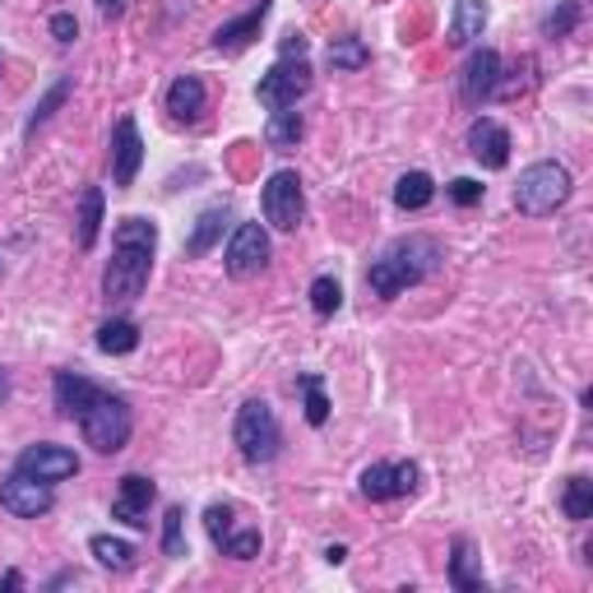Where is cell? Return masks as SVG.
<instances>
[{
    "instance_id": "obj_1",
    "label": "cell",
    "mask_w": 593,
    "mask_h": 593,
    "mask_svg": "<svg viewBox=\"0 0 593 593\" xmlns=\"http://www.w3.org/2000/svg\"><path fill=\"white\" fill-rule=\"evenodd\" d=\"M158 255V228L149 219H121L112 232V260L103 269V296L107 302H135L144 292Z\"/></svg>"
},
{
    "instance_id": "obj_16",
    "label": "cell",
    "mask_w": 593,
    "mask_h": 593,
    "mask_svg": "<svg viewBox=\"0 0 593 593\" xmlns=\"http://www.w3.org/2000/svg\"><path fill=\"white\" fill-rule=\"evenodd\" d=\"M269 10H274V0H255L246 14L223 19V24L213 28V47H219V51H242V47H251L255 37H260V24L269 19Z\"/></svg>"
},
{
    "instance_id": "obj_3",
    "label": "cell",
    "mask_w": 593,
    "mask_h": 593,
    "mask_svg": "<svg viewBox=\"0 0 593 593\" xmlns=\"http://www.w3.org/2000/svg\"><path fill=\"white\" fill-rule=\"evenodd\" d=\"M79 431H84V441L97 450V454H116V450H126L130 441V431H135V412L130 404L121 399V394H112V389H97L89 408L79 412Z\"/></svg>"
},
{
    "instance_id": "obj_33",
    "label": "cell",
    "mask_w": 593,
    "mask_h": 593,
    "mask_svg": "<svg viewBox=\"0 0 593 593\" xmlns=\"http://www.w3.org/2000/svg\"><path fill=\"white\" fill-rule=\"evenodd\" d=\"M260 547H265L260 528H236L219 551H223V557H232V561H255V557H260Z\"/></svg>"
},
{
    "instance_id": "obj_6",
    "label": "cell",
    "mask_w": 593,
    "mask_h": 593,
    "mask_svg": "<svg viewBox=\"0 0 593 593\" xmlns=\"http://www.w3.org/2000/svg\"><path fill=\"white\" fill-rule=\"evenodd\" d=\"M306 93H311V66H306V56H279V61L260 74V84H255V97H260L269 112L296 107V97H306Z\"/></svg>"
},
{
    "instance_id": "obj_2",
    "label": "cell",
    "mask_w": 593,
    "mask_h": 593,
    "mask_svg": "<svg viewBox=\"0 0 593 593\" xmlns=\"http://www.w3.org/2000/svg\"><path fill=\"white\" fill-rule=\"evenodd\" d=\"M441 269V246L431 242V236H399V242H389L375 260L367 265V288L375 296H399L408 288H418L422 279Z\"/></svg>"
},
{
    "instance_id": "obj_37",
    "label": "cell",
    "mask_w": 593,
    "mask_h": 593,
    "mask_svg": "<svg viewBox=\"0 0 593 593\" xmlns=\"http://www.w3.org/2000/svg\"><path fill=\"white\" fill-rule=\"evenodd\" d=\"M306 51H311V43H306L302 33H288L283 37V56H306Z\"/></svg>"
},
{
    "instance_id": "obj_31",
    "label": "cell",
    "mask_w": 593,
    "mask_h": 593,
    "mask_svg": "<svg viewBox=\"0 0 593 593\" xmlns=\"http://www.w3.org/2000/svg\"><path fill=\"white\" fill-rule=\"evenodd\" d=\"M302 394H306V422L311 427H325L329 422V399H325V381L321 375H302Z\"/></svg>"
},
{
    "instance_id": "obj_38",
    "label": "cell",
    "mask_w": 593,
    "mask_h": 593,
    "mask_svg": "<svg viewBox=\"0 0 593 593\" xmlns=\"http://www.w3.org/2000/svg\"><path fill=\"white\" fill-rule=\"evenodd\" d=\"M325 561H329V566H344V561H348V547H344V543L325 547Z\"/></svg>"
},
{
    "instance_id": "obj_22",
    "label": "cell",
    "mask_w": 593,
    "mask_h": 593,
    "mask_svg": "<svg viewBox=\"0 0 593 593\" xmlns=\"http://www.w3.org/2000/svg\"><path fill=\"white\" fill-rule=\"evenodd\" d=\"M103 209H107V195L89 186L84 195H79V219H74V242L79 251H93L97 246V232H103Z\"/></svg>"
},
{
    "instance_id": "obj_12",
    "label": "cell",
    "mask_w": 593,
    "mask_h": 593,
    "mask_svg": "<svg viewBox=\"0 0 593 593\" xmlns=\"http://www.w3.org/2000/svg\"><path fill=\"white\" fill-rule=\"evenodd\" d=\"M144 167V140H140V126H135V116H121V121L112 126V182L116 186H135V176Z\"/></svg>"
},
{
    "instance_id": "obj_28",
    "label": "cell",
    "mask_w": 593,
    "mask_h": 593,
    "mask_svg": "<svg viewBox=\"0 0 593 593\" xmlns=\"http://www.w3.org/2000/svg\"><path fill=\"white\" fill-rule=\"evenodd\" d=\"M561 510H566V520H575V524H584V520L593 515V482L584 478V473H575V478L566 482V491H561Z\"/></svg>"
},
{
    "instance_id": "obj_5",
    "label": "cell",
    "mask_w": 593,
    "mask_h": 593,
    "mask_svg": "<svg viewBox=\"0 0 593 593\" xmlns=\"http://www.w3.org/2000/svg\"><path fill=\"white\" fill-rule=\"evenodd\" d=\"M232 441H236V450H242L246 464H274L283 450V427L265 399H246L242 408H236Z\"/></svg>"
},
{
    "instance_id": "obj_40",
    "label": "cell",
    "mask_w": 593,
    "mask_h": 593,
    "mask_svg": "<svg viewBox=\"0 0 593 593\" xmlns=\"http://www.w3.org/2000/svg\"><path fill=\"white\" fill-rule=\"evenodd\" d=\"M97 10H103V14H116V10H121V0H97Z\"/></svg>"
},
{
    "instance_id": "obj_17",
    "label": "cell",
    "mask_w": 593,
    "mask_h": 593,
    "mask_svg": "<svg viewBox=\"0 0 593 593\" xmlns=\"http://www.w3.org/2000/svg\"><path fill=\"white\" fill-rule=\"evenodd\" d=\"M228 223H232V209H228V205H209L200 219H195L190 236H186V255H190V260H200V255H209L213 246H219L223 232H228Z\"/></svg>"
},
{
    "instance_id": "obj_7",
    "label": "cell",
    "mask_w": 593,
    "mask_h": 593,
    "mask_svg": "<svg viewBox=\"0 0 593 593\" xmlns=\"http://www.w3.org/2000/svg\"><path fill=\"white\" fill-rule=\"evenodd\" d=\"M260 209H265V223L279 228V232H296L306 219V195H302V176L296 172H274L265 182V195H260Z\"/></svg>"
},
{
    "instance_id": "obj_34",
    "label": "cell",
    "mask_w": 593,
    "mask_h": 593,
    "mask_svg": "<svg viewBox=\"0 0 593 593\" xmlns=\"http://www.w3.org/2000/svg\"><path fill=\"white\" fill-rule=\"evenodd\" d=\"M575 24H580V5L575 0H561V5L543 19V37H570Z\"/></svg>"
},
{
    "instance_id": "obj_32",
    "label": "cell",
    "mask_w": 593,
    "mask_h": 593,
    "mask_svg": "<svg viewBox=\"0 0 593 593\" xmlns=\"http://www.w3.org/2000/svg\"><path fill=\"white\" fill-rule=\"evenodd\" d=\"M339 306H344V283L329 279V274H321V279L311 283V311L315 315H334Z\"/></svg>"
},
{
    "instance_id": "obj_8",
    "label": "cell",
    "mask_w": 593,
    "mask_h": 593,
    "mask_svg": "<svg viewBox=\"0 0 593 593\" xmlns=\"http://www.w3.org/2000/svg\"><path fill=\"white\" fill-rule=\"evenodd\" d=\"M265 265H269V232L260 223H236L223 251V269L232 279H255V274H265Z\"/></svg>"
},
{
    "instance_id": "obj_11",
    "label": "cell",
    "mask_w": 593,
    "mask_h": 593,
    "mask_svg": "<svg viewBox=\"0 0 593 593\" xmlns=\"http://www.w3.org/2000/svg\"><path fill=\"white\" fill-rule=\"evenodd\" d=\"M497 89H501V56L491 51V47L468 51V61L460 70V97H464L468 107H482Z\"/></svg>"
},
{
    "instance_id": "obj_18",
    "label": "cell",
    "mask_w": 593,
    "mask_h": 593,
    "mask_svg": "<svg viewBox=\"0 0 593 593\" xmlns=\"http://www.w3.org/2000/svg\"><path fill=\"white\" fill-rule=\"evenodd\" d=\"M205 79L200 74H176L172 84H167V112H172V121H200V112H205Z\"/></svg>"
},
{
    "instance_id": "obj_10",
    "label": "cell",
    "mask_w": 593,
    "mask_h": 593,
    "mask_svg": "<svg viewBox=\"0 0 593 593\" xmlns=\"http://www.w3.org/2000/svg\"><path fill=\"white\" fill-rule=\"evenodd\" d=\"M418 464L412 460H399V464H367L362 468V478H358V487H362V497L367 501H399V497H412L418 491Z\"/></svg>"
},
{
    "instance_id": "obj_29",
    "label": "cell",
    "mask_w": 593,
    "mask_h": 593,
    "mask_svg": "<svg viewBox=\"0 0 593 593\" xmlns=\"http://www.w3.org/2000/svg\"><path fill=\"white\" fill-rule=\"evenodd\" d=\"M70 89H74V79H70V74H61V79H56V84H51L43 97H37L33 116L24 121V135H37V126H47V121H51V112H56V107H61L66 97H70Z\"/></svg>"
},
{
    "instance_id": "obj_36",
    "label": "cell",
    "mask_w": 593,
    "mask_h": 593,
    "mask_svg": "<svg viewBox=\"0 0 593 593\" xmlns=\"http://www.w3.org/2000/svg\"><path fill=\"white\" fill-rule=\"evenodd\" d=\"M51 37H56V43H74V37H79V19L70 10H56L51 14Z\"/></svg>"
},
{
    "instance_id": "obj_19",
    "label": "cell",
    "mask_w": 593,
    "mask_h": 593,
    "mask_svg": "<svg viewBox=\"0 0 593 593\" xmlns=\"http://www.w3.org/2000/svg\"><path fill=\"white\" fill-rule=\"evenodd\" d=\"M97 389H103V385H93L89 375H79V371H61V375H56V385H51V394H56V412L74 422L79 412L89 408V399H93Z\"/></svg>"
},
{
    "instance_id": "obj_35",
    "label": "cell",
    "mask_w": 593,
    "mask_h": 593,
    "mask_svg": "<svg viewBox=\"0 0 593 593\" xmlns=\"http://www.w3.org/2000/svg\"><path fill=\"white\" fill-rule=\"evenodd\" d=\"M482 182H473V176H454V182L445 186V195H450V200L454 205H460V209H473V205H482Z\"/></svg>"
},
{
    "instance_id": "obj_30",
    "label": "cell",
    "mask_w": 593,
    "mask_h": 593,
    "mask_svg": "<svg viewBox=\"0 0 593 593\" xmlns=\"http://www.w3.org/2000/svg\"><path fill=\"white\" fill-rule=\"evenodd\" d=\"M163 557H172V561L190 557L186 551V510L182 505H167V515H163Z\"/></svg>"
},
{
    "instance_id": "obj_20",
    "label": "cell",
    "mask_w": 593,
    "mask_h": 593,
    "mask_svg": "<svg viewBox=\"0 0 593 593\" xmlns=\"http://www.w3.org/2000/svg\"><path fill=\"white\" fill-rule=\"evenodd\" d=\"M450 584L460 593H478L482 589V557H478V547H473L468 538H454V547H450Z\"/></svg>"
},
{
    "instance_id": "obj_13",
    "label": "cell",
    "mask_w": 593,
    "mask_h": 593,
    "mask_svg": "<svg viewBox=\"0 0 593 593\" xmlns=\"http://www.w3.org/2000/svg\"><path fill=\"white\" fill-rule=\"evenodd\" d=\"M19 473H33V478H43V482H66L79 473V454L66 450V445H28L24 454L14 460Z\"/></svg>"
},
{
    "instance_id": "obj_41",
    "label": "cell",
    "mask_w": 593,
    "mask_h": 593,
    "mask_svg": "<svg viewBox=\"0 0 593 593\" xmlns=\"http://www.w3.org/2000/svg\"><path fill=\"white\" fill-rule=\"evenodd\" d=\"M5 399H10V375L0 371V404H5Z\"/></svg>"
},
{
    "instance_id": "obj_24",
    "label": "cell",
    "mask_w": 593,
    "mask_h": 593,
    "mask_svg": "<svg viewBox=\"0 0 593 593\" xmlns=\"http://www.w3.org/2000/svg\"><path fill=\"white\" fill-rule=\"evenodd\" d=\"M431 200H437V182H431L427 172H404L399 182H394V205H399L404 213H418Z\"/></svg>"
},
{
    "instance_id": "obj_26",
    "label": "cell",
    "mask_w": 593,
    "mask_h": 593,
    "mask_svg": "<svg viewBox=\"0 0 593 593\" xmlns=\"http://www.w3.org/2000/svg\"><path fill=\"white\" fill-rule=\"evenodd\" d=\"M325 61H329V70H339V74L367 70V66H371V47L362 43L358 33H348V37H334V43H329V51H325Z\"/></svg>"
},
{
    "instance_id": "obj_21",
    "label": "cell",
    "mask_w": 593,
    "mask_h": 593,
    "mask_svg": "<svg viewBox=\"0 0 593 593\" xmlns=\"http://www.w3.org/2000/svg\"><path fill=\"white\" fill-rule=\"evenodd\" d=\"M487 28V0H454L450 19V47H473Z\"/></svg>"
},
{
    "instance_id": "obj_39",
    "label": "cell",
    "mask_w": 593,
    "mask_h": 593,
    "mask_svg": "<svg viewBox=\"0 0 593 593\" xmlns=\"http://www.w3.org/2000/svg\"><path fill=\"white\" fill-rule=\"evenodd\" d=\"M10 589H24V575H19V570H5V575H0V593H10Z\"/></svg>"
},
{
    "instance_id": "obj_23",
    "label": "cell",
    "mask_w": 593,
    "mask_h": 593,
    "mask_svg": "<svg viewBox=\"0 0 593 593\" xmlns=\"http://www.w3.org/2000/svg\"><path fill=\"white\" fill-rule=\"evenodd\" d=\"M302 135H306V121H302V112H296V107H279V112H269V126H265L269 149L288 153V149L302 144Z\"/></svg>"
},
{
    "instance_id": "obj_14",
    "label": "cell",
    "mask_w": 593,
    "mask_h": 593,
    "mask_svg": "<svg viewBox=\"0 0 593 593\" xmlns=\"http://www.w3.org/2000/svg\"><path fill=\"white\" fill-rule=\"evenodd\" d=\"M468 153H473V163H482L487 172L510 167V130L501 121H491V116H478V121L468 126Z\"/></svg>"
},
{
    "instance_id": "obj_27",
    "label": "cell",
    "mask_w": 593,
    "mask_h": 593,
    "mask_svg": "<svg viewBox=\"0 0 593 593\" xmlns=\"http://www.w3.org/2000/svg\"><path fill=\"white\" fill-rule=\"evenodd\" d=\"M140 348V325L135 321H107L103 329H97V352H107V358H126V352Z\"/></svg>"
},
{
    "instance_id": "obj_4",
    "label": "cell",
    "mask_w": 593,
    "mask_h": 593,
    "mask_svg": "<svg viewBox=\"0 0 593 593\" xmlns=\"http://www.w3.org/2000/svg\"><path fill=\"white\" fill-rule=\"evenodd\" d=\"M570 186H575V176H570L566 163H533L515 182V209L528 213V219H547L570 200Z\"/></svg>"
},
{
    "instance_id": "obj_15",
    "label": "cell",
    "mask_w": 593,
    "mask_h": 593,
    "mask_svg": "<svg viewBox=\"0 0 593 593\" xmlns=\"http://www.w3.org/2000/svg\"><path fill=\"white\" fill-rule=\"evenodd\" d=\"M153 497H158L153 478H144V473H126L121 491H116V501H112V520H121V524H130V528H144V524H149Z\"/></svg>"
},
{
    "instance_id": "obj_25",
    "label": "cell",
    "mask_w": 593,
    "mask_h": 593,
    "mask_svg": "<svg viewBox=\"0 0 593 593\" xmlns=\"http://www.w3.org/2000/svg\"><path fill=\"white\" fill-rule=\"evenodd\" d=\"M89 551L97 557V566H107V570H116V575H126V570H135V551L126 538H112V533H93L89 538Z\"/></svg>"
},
{
    "instance_id": "obj_9",
    "label": "cell",
    "mask_w": 593,
    "mask_h": 593,
    "mask_svg": "<svg viewBox=\"0 0 593 593\" xmlns=\"http://www.w3.org/2000/svg\"><path fill=\"white\" fill-rule=\"evenodd\" d=\"M56 505V491L51 482L43 478H33V473H10L5 482H0V510H10L14 520H37V515H47V510Z\"/></svg>"
}]
</instances>
